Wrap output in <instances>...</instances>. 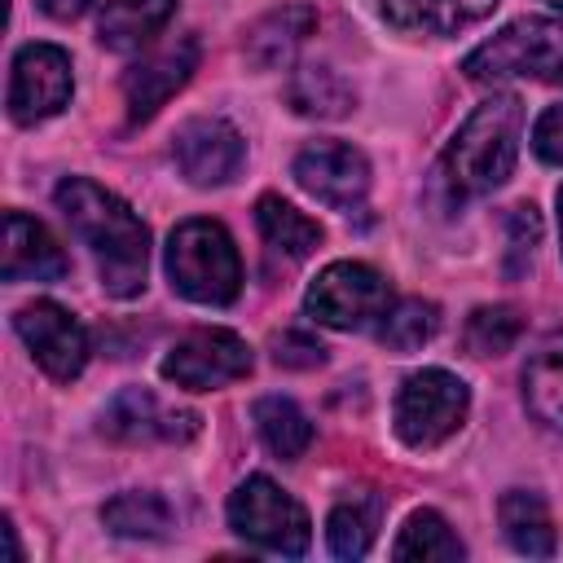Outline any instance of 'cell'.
Segmentation results:
<instances>
[{"instance_id": "cell-1", "label": "cell", "mask_w": 563, "mask_h": 563, "mask_svg": "<svg viewBox=\"0 0 563 563\" xmlns=\"http://www.w3.org/2000/svg\"><path fill=\"white\" fill-rule=\"evenodd\" d=\"M57 211L79 233V242L92 251L101 290L114 299H132L145 290L150 273V229L145 220L110 189H101L88 176H66L57 185Z\"/></svg>"}, {"instance_id": "cell-2", "label": "cell", "mask_w": 563, "mask_h": 563, "mask_svg": "<svg viewBox=\"0 0 563 563\" xmlns=\"http://www.w3.org/2000/svg\"><path fill=\"white\" fill-rule=\"evenodd\" d=\"M519 136H523V101L515 92H493L488 101H479L462 119V128L453 132V141L444 145L431 172V194L440 198V207L453 211L506 185L519 158Z\"/></svg>"}, {"instance_id": "cell-3", "label": "cell", "mask_w": 563, "mask_h": 563, "mask_svg": "<svg viewBox=\"0 0 563 563\" xmlns=\"http://www.w3.org/2000/svg\"><path fill=\"white\" fill-rule=\"evenodd\" d=\"M163 264H167L172 290H180L194 303L224 308L242 290V260L220 220H202V216L180 220L167 238Z\"/></svg>"}, {"instance_id": "cell-4", "label": "cell", "mask_w": 563, "mask_h": 563, "mask_svg": "<svg viewBox=\"0 0 563 563\" xmlns=\"http://www.w3.org/2000/svg\"><path fill=\"white\" fill-rule=\"evenodd\" d=\"M462 70L475 84H501V79L563 84V22L519 18L501 26L493 40H484L475 53H466Z\"/></svg>"}, {"instance_id": "cell-5", "label": "cell", "mask_w": 563, "mask_h": 563, "mask_svg": "<svg viewBox=\"0 0 563 563\" xmlns=\"http://www.w3.org/2000/svg\"><path fill=\"white\" fill-rule=\"evenodd\" d=\"M229 528L242 541H251L268 554H282V559L308 554V541H312L308 510L286 488H277L268 475H246L229 493Z\"/></svg>"}, {"instance_id": "cell-6", "label": "cell", "mask_w": 563, "mask_h": 563, "mask_svg": "<svg viewBox=\"0 0 563 563\" xmlns=\"http://www.w3.org/2000/svg\"><path fill=\"white\" fill-rule=\"evenodd\" d=\"M471 409V387L449 369H418L396 391V435L409 449H435L444 444Z\"/></svg>"}, {"instance_id": "cell-7", "label": "cell", "mask_w": 563, "mask_h": 563, "mask_svg": "<svg viewBox=\"0 0 563 563\" xmlns=\"http://www.w3.org/2000/svg\"><path fill=\"white\" fill-rule=\"evenodd\" d=\"M303 308L317 325L361 330L391 308V282L361 260H334L312 277Z\"/></svg>"}, {"instance_id": "cell-8", "label": "cell", "mask_w": 563, "mask_h": 563, "mask_svg": "<svg viewBox=\"0 0 563 563\" xmlns=\"http://www.w3.org/2000/svg\"><path fill=\"white\" fill-rule=\"evenodd\" d=\"M251 365H255V356L242 334L207 325V330H189L185 339H176L158 369L167 383H176L185 391H211V387L246 378Z\"/></svg>"}, {"instance_id": "cell-9", "label": "cell", "mask_w": 563, "mask_h": 563, "mask_svg": "<svg viewBox=\"0 0 563 563\" xmlns=\"http://www.w3.org/2000/svg\"><path fill=\"white\" fill-rule=\"evenodd\" d=\"M13 330L31 347L35 365L57 383L79 378V369L88 365V330H84V321L70 308L53 303V299H35V303L18 308L13 312Z\"/></svg>"}, {"instance_id": "cell-10", "label": "cell", "mask_w": 563, "mask_h": 563, "mask_svg": "<svg viewBox=\"0 0 563 563\" xmlns=\"http://www.w3.org/2000/svg\"><path fill=\"white\" fill-rule=\"evenodd\" d=\"M290 172L303 194H312L334 211H356L369 194V163L347 141H308L295 154Z\"/></svg>"}, {"instance_id": "cell-11", "label": "cell", "mask_w": 563, "mask_h": 563, "mask_svg": "<svg viewBox=\"0 0 563 563\" xmlns=\"http://www.w3.org/2000/svg\"><path fill=\"white\" fill-rule=\"evenodd\" d=\"M70 57L57 44H22L9 75V114L13 123L53 119L70 101Z\"/></svg>"}, {"instance_id": "cell-12", "label": "cell", "mask_w": 563, "mask_h": 563, "mask_svg": "<svg viewBox=\"0 0 563 563\" xmlns=\"http://www.w3.org/2000/svg\"><path fill=\"white\" fill-rule=\"evenodd\" d=\"M172 158L189 185L211 189V185H224L238 176V167L246 158V141L229 119L198 114V119L180 123V132L172 141Z\"/></svg>"}, {"instance_id": "cell-13", "label": "cell", "mask_w": 563, "mask_h": 563, "mask_svg": "<svg viewBox=\"0 0 563 563\" xmlns=\"http://www.w3.org/2000/svg\"><path fill=\"white\" fill-rule=\"evenodd\" d=\"M101 435H110L119 444H145V440L185 444L198 435V413L194 409H167L150 387H123L101 409Z\"/></svg>"}, {"instance_id": "cell-14", "label": "cell", "mask_w": 563, "mask_h": 563, "mask_svg": "<svg viewBox=\"0 0 563 563\" xmlns=\"http://www.w3.org/2000/svg\"><path fill=\"white\" fill-rule=\"evenodd\" d=\"M198 66V40L194 35H180L163 48H154L150 57L132 62L128 75H123V101H128V119L132 123H145L154 119L172 92H180L189 84Z\"/></svg>"}, {"instance_id": "cell-15", "label": "cell", "mask_w": 563, "mask_h": 563, "mask_svg": "<svg viewBox=\"0 0 563 563\" xmlns=\"http://www.w3.org/2000/svg\"><path fill=\"white\" fill-rule=\"evenodd\" d=\"M66 273H70V260L57 246V238L26 211H4L0 277L4 282H57Z\"/></svg>"}, {"instance_id": "cell-16", "label": "cell", "mask_w": 563, "mask_h": 563, "mask_svg": "<svg viewBox=\"0 0 563 563\" xmlns=\"http://www.w3.org/2000/svg\"><path fill=\"white\" fill-rule=\"evenodd\" d=\"M519 383L532 422L554 440H563V330H550L532 343Z\"/></svg>"}, {"instance_id": "cell-17", "label": "cell", "mask_w": 563, "mask_h": 563, "mask_svg": "<svg viewBox=\"0 0 563 563\" xmlns=\"http://www.w3.org/2000/svg\"><path fill=\"white\" fill-rule=\"evenodd\" d=\"M378 9L396 31L457 35L475 22H484L497 9V0H378Z\"/></svg>"}, {"instance_id": "cell-18", "label": "cell", "mask_w": 563, "mask_h": 563, "mask_svg": "<svg viewBox=\"0 0 563 563\" xmlns=\"http://www.w3.org/2000/svg\"><path fill=\"white\" fill-rule=\"evenodd\" d=\"M312 26H317V13H312L308 4L273 9V13H264V18L246 31L242 53L251 57V66H260V70H277V66H286V62L299 53V44L312 35Z\"/></svg>"}, {"instance_id": "cell-19", "label": "cell", "mask_w": 563, "mask_h": 563, "mask_svg": "<svg viewBox=\"0 0 563 563\" xmlns=\"http://www.w3.org/2000/svg\"><path fill=\"white\" fill-rule=\"evenodd\" d=\"M172 9L176 0H106L97 18V40L114 53H132L167 26Z\"/></svg>"}, {"instance_id": "cell-20", "label": "cell", "mask_w": 563, "mask_h": 563, "mask_svg": "<svg viewBox=\"0 0 563 563\" xmlns=\"http://www.w3.org/2000/svg\"><path fill=\"white\" fill-rule=\"evenodd\" d=\"M497 519H501L506 541L519 554H528V559H550L554 554V519H550V506H545L541 493H532V488L501 493Z\"/></svg>"}, {"instance_id": "cell-21", "label": "cell", "mask_w": 563, "mask_h": 563, "mask_svg": "<svg viewBox=\"0 0 563 563\" xmlns=\"http://www.w3.org/2000/svg\"><path fill=\"white\" fill-rule=\"evenodd\" d=\"M255 224H260V238L268 242V251L286 255V260H303L321 246V224L277 194H264L255 202Z\"/></svg>"}, {"instance_id": "cell-22", "label": "cell", "mask_w": 563, "mask_h": 563, "mask_svg": "<svg viewBox=\"0 0 563 563\" xmlns=\"http://www.w3.org/2000/svg\"><path fill=\"white\" fill-rule=\"evenodd\" d=\"M286 101L303 119H343L356 106V92L330 66H299L286 84Z\"/></svg>"}, {"instance_id": "cell-23", "label": "cell", "mask_w": 563, "mask_h": 563, "mask_svg": "<svg viewBox=\"0 0 563 563\" xmlns=\"http://www.w3.org/2000/svg\"><path fill=\"white\" fill-rule=\"evenodd\" d=\"M101 523L114 532V537H132V541H158L172 532L176 515L167 506L163 493H145V488H132V493H119L101 506Z\"/></svg>"}, {"instance_id": "cell-24", "label": "cell", "mask_w": 563, "mask_h": 563, "mask_svg": "<svg viewBox=\"0 0 563 563\" xmlns=\"http://www.w3.org/2000/svg\"><path fill=\"white\" fill-rule=\"evenodd\" d=\"M251 418H255V431H260L264 449L282 462H295L312 444V422L303 418V409L290 396H260Z\"/></svg>"}, {"instance_id": "cell-25", "label": "cell", "mask_w": 563, "mask_h": 563, "mask_svg": "<svg viewBox=\"0 0 563 563\" xmlns=\"http://www.w3.org/2000/svg\"><path fill=\"white\" fill-rule=\"evenodd\" d=\"M466 554V545L457 541V532L449 528V519L440 515V510H413L409 519H405V528H400V537H396V545H391V559H418V563H431V559H440V563H453V559H462Z\"/></svg>"}, {"instance_id": "cell-26", "label": "cell", "mask_w": 563, "mask_h": 563, "mask_svg": "<svg viewBox=\"0 0 563 563\" xmlns=\"http://www.w3.org/2000/svg\"><path fill=\"white\" fill-rule=\"evenodd\" d=\"M435 330H440V308H435L431 299H396V303L378 317V325H374L378 343H383L387 352H396V356L418 352Z\"/></svg>"}, {"instance_id": "cell-27", "label": "cell", "mask_w": 563, "mask_h": 563, "mask_svg": "<svg viewBox=\"0 0 563 563\" xmlns=\"http://www.w3.org/2000/svg\"><path fill=\"white\" fill-rule=\"evenodd\" d=\"M519 334H523L519 308H510V303H484V308H475V312L466 317V325H462V347H466L471 356H501V352L515 347Z\"/></svg>"}, {"instance_id": "cell-28", "label": "cell", "mask_w": 563, "mask_h": 563, "mask_svg": "<svg viewBox=\"0 0 563 563\" xmlns=\"http://www.w3.org/2000/svg\"><path fill=\"white\" fill-rule=\"evenodd\" d=\"M325 541L334 559H361L374 541V506H361V501L334 506L325 519Z\"/></svg>"}, {"instance_id": "cell-29", "label": "cell", "mask_w": 563, "mask_h": 563, "mask_svg": "<svg viewBox=\"0 0 563 563\" xmlns=\"http://www.w3.org/2000/svg\"><path fill=\"white\" fill-rule=\"evenodd\" d=\"M537 242H541V216L532 202H519L506 211V260H501V273L506 277H523L532 268V255H537Z\"/></svg>"}, {"instance_id": "cell-30", "label": "cell", "mask_w": 563, "mask_h": 563, "mask_svg": "<svg viewBox=\"0 0 563 563\" xmlns=\"http://www.w3.org/2000/svg\"><path fill=\"white\" fill-rule=\"evenodd\" d=\"M268 352H273V361H277L282 369H317V365L325 361L321 339L308 334V330H282V334H273Z\"/></svg>"}, {"instance_id": "cell-31", "label": "cell", "mask_w": 563, "mask_h": 563, "mask_svg": "<svg viewBox=\"0 0 563 563\" xmlns=\"http://www.w3.org/2000/svg\"><path fill=\"white\" fill-rule=\"evenodd\" d=\"M532 150L541 163H563V101L550 106L532 128Z\"/></svg>"}, {"instance_id": "cell-32", "label": "cell", "mask_w": 563, "mask_h": 563, "mask_svg": "<svg viewBox=\"0 0 563 563\" xmlns=\"http://www.w3.org/2000/svg\"><path fill=\"white\" fill-rule=\"evenodd\" d=\"M48 18H57V22H70V18H79V13H88V4L92 0H35Z\"/></svg>"}, {"instance_id": "cell-33", "label": "cell", "mask_w": 563, "mask_h": 563, "mask_svg": "<svg viewBox=\"0 0 563 563\" xmlns=\"http://www.w3.org/2000/svg\"><path fill=\"white\" fill-rule=\"evenodd\" d=\"M4 541H9V563H22V550H18V532H13V523L4 519Z\"/></svg>"}, {"instance_id": "cell-34", "label": "cell", "mask_w": 563, "mask_h": 563, "mask_svg": "<svg viewBox=\"0 0 563 563\" xmlns=\"http://www.w3.org/2000/svg\"><path fill=\"white\" fill-rule=\"evenodd\" d=\"M559 233H563V189H559Z\"/></svg>"}, {"instance_id": "cell-35", "label": "cell", "mask_w": 563, "mask_h": 563, "mask_svg": "<svg viewBox=\"0 0 563 563\" xmlns=\"http://www.w3.org/2000/svg\"><path fill=\"white\" fill-rule=\"evenodd\" d=\"M545 4H550V9H559V13H563V0H545Z\"/></svg>"}]
</instances>
